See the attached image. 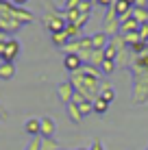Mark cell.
Masks as SVG:
<instances>
[{"instance_id": "obj_1", "label": "cell", "mask_w": 148, "mask_h": 150, "mask_svg": "<svg viewBox=\"0 0 148 150\" xmlns=\"http://www.w3.org/2000/svg\"><path fill=\"white\" fill-rule=\"evenodd\" d=\"M133 105H146L148 100V74H133Z\"/></svg>"}, {"instance_id": "obj_2", "label": "cell", "mask_w": 148, "mask_h": 150, "mask_svg": "<svg viewBox=\"0 0 148 150\" xmlns=\"http://www.w3.org/2000/svg\"><path fill=\"white\" fill-rule=\"evenodd\" d=\"M44 26L50 30V35H55V33L65 30L68 22H65V15H63V13H57L52 4H48V15L44 18Z\"/></svg>"}, {"instance_id": "obj_3", "label": "cell", "mask_w": 148, "mask_h": 150, "mask_svg": "<svg viewBox=\"0 0 148 150\" xmlns=\"http://www.w3.org/2000/svg\"><path fill=\"white\" fill-rule=\"evenodd\" d=\"M103 33L109 39L120 35V18L113 13V9H107V15H105V20H103Z\"/></svg>"}, {"instance_id": "obj_4", "label": "cell", "mask_w": 148, "mask_h": 150, "mask_svg": "<svg viewBox=\"0 0 148 150\" xmlns=\"http://www.w3.org/2000/svg\"><path fill=\"white\" fill-rule=\"evenodd\" d=\"M20 54V41L15 39V37H11L7 41V44L2 46V52H0V59L2 61H9V63H13L15 61V57Z\"/></svg>"}, {"instance_id": "obj_5", "label": "cell", "mask_w": 148, "mask_h": 150, "mask_svg": "<svg viewBox=\"0 0 148 150\" xmlns=\"http://www.w3.org/2000/svg\"><path fill=\"white\" fill-rule=\"evenodd\" d=\"M74 85L70 81H65V83H59L57 85V96H59V100L63 102V105H70L72 102V98H74Z\"/></svg>"}, {"instance_id": "obj_6", "label": "cell", "mask_w": 148, "mask_h": 150, "mask_svg": "<svg viewBox=\"0 0 148 150\" xmlns=\"http://www.w3.org/2000/svg\"><path fill=\"white\" fill-rule=\"evenodd\" d=\"M24 133L30 137H42V117H28L24 122Z\"/></svg>"}, {"instance_id": "obj_7", "label": "cell", "mask_w": 148, "mask_h": 150, "mask_svg": "<svg viewBox=\"0 0 148 150\" xmlns=\"http://www.w3.org/2000/svg\"><path fill=\"white\" fill-rule=\"evenodd\" d=\"M72 102H74L76 107H79V111L83 113V117H85V115H89V113H94V102H91V100H87L85 96H81V94H74Z\"/></svg>"}, {"instance_id": "obj_8", "label": "cell", "mask_w": 148, "mask_h": 150, "mask_svg": "<svg viewBox=\"0 0 148 150\" xmlns=\"http://www.w3.org/2000/svg\"><path fill=\"white\" fill-rule=\"evenodd\" d=\"M140 26H142V24L137 22V20L133 18V15H129L126 20H122V22H120V33H122V37H124V35L137 33V30H140Z\"/></svg>"}, {"instance_id": "obj_9", "label": "cell", "mask_w": 148, "mask_h": 150, "mask_svg": "<svg viewBox=\"0 0 148 150\" xmlns=\"http://www.w3.org/2000/svg\"><path fill=\"white\" fill-rule=\"evenodd\" d=\"M63 68L74 74V72H79L81 68H83V59H81L79 54H65L63 57Z\"/></svg>"}, {"instance_id": "obj_10", "label": "cell", "mask_w": 148, "mask_h": 150, "mask_svg": "<svg viewBox=\"0 0 148 150\" xmlns=\"http://www.w3.org/2000/svg\"><path fill=\"white\" fill-rule=\"evenodd\" d=\"M55 120L50 115H46V117H42V139H52V135H55Z\"/></svg>"}, {"instance_id": "obj_11", "label": "cell", "mask_w": 148, "mask_h": 150, "mask_svg": "<svg viewBox=\"0 0 148 150\" xmlns=\"http://www.w3.org/2000/svg\"><path fill=\"white\" fill-rule=\"evenodd\" d=\"M91 44H94V50H105L107 46H109V37L100 30V33L91 35Z\"/></svg>"}, {"instance_id": "obj_12", "label": "cell", "mask_w": 148, "mask_h": 150, "mask_svg": "<svg viewBox=\"0 0 148 150\" xmlns=\"http://www.w3.org/2000/svg\"><path fill=\"white\" fill-rule=\"evenodd\" d=\"M15 76V65L9 63V61H2L0 63V79L2 81H11Z\"/></svg>"}, {"instance_id": "obj_13", "label": "cell", "mask_w": 148, "mask_h": 150, "mask_svg": "<svg viewBox=\"0 0 148 150\" xmlns=\"http://www.w3.org/2000/svg\"><path fill=\"white\" fill-rule=\"evenodd\" d=\"M65 111H68V117H70V120H72L74 124H81V120H83V113L79 111V107H76L74 102L65 105Z\"/></svg>"}, {"instance_id": "obj_14", "label": "cell", "mask_w": 148, "mask_h": 150, "mask_svg": "<svg viewBox=\"0 0 148 150\" xmlns=\"http://www.w3.org/2000/svg\"><path fill=\"white\" fill-rule=\"evenodd\" d=\"M131 15H133L140 24H148V7H133Z\"/></svg>"}, {"instance_id": "obj_15", "label": "cell", "mask_w": 148, "mask_h": 150, "mask_svg": "<svg viewBox=\"0 0 148 150\" xmlns=\"http://www.w3.org/2000/svg\"><path fill=\"white\" fill-rule=\"evenodd\" d=\"M50 39H52V44H55V46H59V48H65V46L70 44V37L65 35V30H61V33H55V35H50Z\"/></svg>"}, {"instance_id": "obj_16", "label": "cell", "mask_w": 148, "mask_h": 150, "mask_svg": "<svg viewBox=\"0 0 148 150\" xmlns=\"http://www.w3.org/2000/svg\"><path fill=\"white\" fill-rule=\"evenodd\" d=\"M109 111V102H105L103 98H96L94 100V113H98V115H103V113Z\"/></svg>"}, {"instance_id": "obj_17", "label": "cell", "mask_w": 148, "mask_h": 150, "mask_svg": "<svg viewBox=\"0 0 148 150\" xmlns=\"http://www.w3.org/2000/svg\"><path fill=\"white\" fill-rule=\"evenodd\" d=\"M98 98H103L105 102H109V105H111V102H113V98H115V91L111 89V87H105V89H100V96H98Z\"/></svg>"}, {"instance_id": "obj_18", "label": "cell", "mask_w": 148, "mask_h": 150, "mask_svg": "<svg viewBox=\"0 0 148 150\" xmlns=\"http://www.w3.org/2000/svg\"><path fill=\"white\" fill-rule=\"evenodd\" d=\"M79 33H81V28L76 26V24H68V26H65V35L70 37V41H72V39H79Z\"/></svg>"}, {"instance_id": "obj_19", "label": "cell", "mask_w": 148, "mask_h": 150, "mask_svg": "<svg viewBox=\"0 0 148 150\" xmlns=\"http://www.w3.org/2000/svg\"><path fill=\"white\" fill-rule=\"evenodd\" d=\"M113 70H115V61L105 59V61H103V65H100V72H103V74H111Z\"/></svg>"}, {"instance_id": "obj_20", "label": "cell", "mask_w": 148, "mask_h": 150, "mask_svg": "<svg viewBox=\"0 0 148 150\" xmlns=\"http://www.w3.org/2000/svg\"><path fill=\"white\" fill-rule=\"evenodd\" d=\"M91 7H94V2H91V0H83V2L79 4V13H83V15H91Z\"/></svg>"}, {"instance_id": "obj_21", "label": "cell", "mask_w": 148, "mask_h": 150, "mask_svg": "<svg viewBox=\"0 0 148 150\" xmlns=\"http://www.w3.org/2000/svg\"><path fill=\"white\" fill-rule=\"evenodd\" d=\"M42 150H61L55 139H42Z\"/></svg>"}, {"instance_id": "obj_22", "label": "cell", "mask_w": 148, "mask_h": 150, "mask_svg": "<svg viewBox=\"0 0 148 150\" xmlns=\"http://www.w3.org/2000/svg\"><path fill=\"white\" fill-rule=\"evenodd\" d=\"M26 150H42V137H30L26 144Z\"/></svg>"}, {"instance_id": "obj_23", "label": "cell", "mask_w": 148, "mask_h": 150, "mask_svg": "<svg viewBox=\"0 0 148 150\" xmlns=\"http://www.w3.org/2000/svg\"><path fill=\"white\" fill-rule=\"evenodd\" d=\"M81 2H83V0H65V7H63V11H76Z\"/></svg>"}, {"instance_id": "obj_24", "label": "cell", "mask_w": 148, "mask_h": 150, "mask_svg": "<svg viewBox=\"0 0 148 150\" xmlns=\"http://www.w3.org/2000/svg\"><path fill=\"white\" fill-rule=\"evenodd\" d=\"M87 22H89V15H83V13H81V18H79V22H76V26L83 30V26H85Z\"/></svg>"}, {"instance_id": "obj_25", "label": "cell", "mask_w": 148, "mask_h": 150, "mask_svg": "<svg viewBox=\"0 0 148 150\" xmlns=\"http://www.w3.org/2000/svg\"><path fill=\"white\" fill-rule=\"evenodd\" d=\"M113 2H115V0H96L94 4H100V7H107V9H111V7H113Z\"/></svg>"}, {"instance_id": "obj_26", "label": "cell", "mask_w": 148, "mask_h": 150, "mask_svg": "<svg viewBox=\"0 0 148 150\" xmlns=\"http://www.w3.org/2000/svg\"><path fill=\"white\" fill-rule=\"evenodd\" d=\"M89 150H105V146H103V142H100V139H96L94 144H91V148Z\"/></svg>"}, {"instance_id": "obj_27", "label": "cell", "mask_w": 148, "mask_h": 150, "mask_svg": "<svg viewBox=\"0 0 148 150\" xmlns=\"http://www.w3.org/2000/svg\"><path fill=\"white\" fill-rule=\"evenodd\" d=\"M9 39H11V37H9L7 33H2V30H0V46H4V44L9 41Z\"/></svg>"}, {"instance_id": "obj_28", "label": "cell", "mask_w": 148, "mask_h": 150, "mask_svg": "<svg viewBox=\"0 0 148 150\" xmlns=\"http://www.w3.org/2000/svg\"><path fill=\"white\" fill-rule=\"evenodd\" d=\"M28 0H11V4H15V7H24Z\"/></svg>"}, {"instance_id": "obj_29", "label": "cell", "mask_w": 148, "mask_h": 150, "mask_svg": "<svg viewBox=\"0 0 148 150\" xmlns=\"http://www.w3.org/2000/svg\"><path fill=\"white\" fill-rule=\"evenodd\" d=\"M126 2H129L131 7H135V4H137V0H126Z\"/></svg>"}, {"instance_id": "obj_30", "label": "cell", "mask_w": 148, "mask_h": 150, "mask_svg": "<svg viewBox=\"0 0 148 150\" xmlns=\"http://www.w3.org/2000/svg\"><path fill=\"white\" fill-rule=\"evenodd\" d=\"M76 150H89V148H76Z\"/></svg>"}, {"instance_id": "obj_31", "label": "cell", "mask_w": 148, "mask_h": 150, "mask_svg": "<svg viewBox=\"0 0 148 150\" xmlns=\"http://www.w3.org/2000/svg\"><path fill=\"white\" fill-rule=\"evenodd\" d=\"M146 48H148V39H146Z\"/></svg>"}, {"instance_id": "obj_32", "label": "cell", "mask_w": 148, "mask_h": 150, "mask_svg": "<svg viewBox=\"0 0 148 150\" xmlns=\"http://www.w3.org/2000/svg\"><path fill=\"white\" fill-rule=\"evenodd\" d=\"M91 2H96V0H91Z\"/></svg>"}, {"instance_id": "obj_33", "label": "cell", "mask_w": 148, "mask_h": 150, "mask_svg": "<svg viewBox=\"0 0 148 150\" xmlns=\"http://www.w3.org/2000/svg\"><path fill=\"white\" fill-rule=\"evenodd\" d=\"M0 2H4V0H0Z\"/></svg>"}, {"instance_id": "obj_34", "label": "cell", "mask_w": 148, "mask_h": 150, "mask_svg": "<svg viewBox=\"0 0 148 150\" xmlns=\"http://www.w3.org/2000/svg\"><path fill=\"white\" fill-rule=\"evenodd\" d=\"M146 150H148V148H146Z\"/></svg>"}]
</instances>
